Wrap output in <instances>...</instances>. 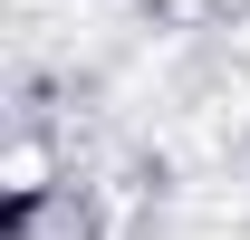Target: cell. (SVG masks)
<instances>
[{
	"label": "cell",
	"instance_id": "1",
	"mask_svg": "<svg viewBox=\"0 0 250 240\" xmlns=\"http://www.w3.org/2000/svg\"><path fill=\"white\" fill-rule=\"evenodd\" d=\"M48 192V144H10V211H39Z\"/></svg>",
	"mask_w": 250,
	"mask_h": 240
},
{
	"label": "cell",
	"instance_id": "2",
	"mask_svg": "<svg viewBox=\"0 0 250 240\" xmlns=\"http://www.w3.org/2000/svg\"><path fill=\"white\" fill-rule=\"evenodd\" d=\"M154 10H202V0H154Z\"/></svg>",
	"mask_w": 250,
	"mask_h": 240
}]
</instances>
